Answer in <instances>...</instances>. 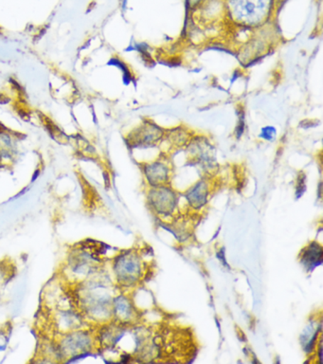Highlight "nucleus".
Wrapping results in <instances>:
<instances>
[{"mask_svg": "<svg viewBox=\"0 0 323 364\" xmlns=\"http://www.w3.org/2000/svg\"><path fill=\"white\" fill-rule=\"evenodd\" d=\"M97 274L76 284L72 296L84 320L109 323L112 318V303L115 296H113L111 283L96 278Z\"/></svg>", "mask_w": 323, "mask_h": 364, "instance_id": "nucleus-1", "label": "nucleus"}, {"mask_svg": "<svg viewBox=\"0 0 323 364\" xmlns=\"http://www.w3.org/2000/svg\"><path fill=\"white\" fill-rule=\"evenodd\" d=\"M226 16L238 27L260 28L268 25L276 10V0H226Z\"/></svg>", "mask_w": 323, "mask_h": 364, "instance_id": "nucleus-2", "label": "nucleus"}, {"mask_svg": "<svg viewBox=\"0 0 323 364\" xmlns=\"http://www.w3.org/2000/svg\"><path fill=\"white\" fill-rule=\"evenodd\" d=\"M113 272L119 287L130 289L141 284L146 277V264L137 250H124L113 260Z\"/></svg>", "mask_w": 323, "mask_h": 364, "instance_id": "nucleus-3", "label": "nucleus"}, {"mask_svg": "<svg viewBox=\"0 0 323 364\" xmlns=\"http://www.w3.org/2000/svg\"><path fill=\"white\" fill-rule=\"evenodd\" d=\"M94 338L89 331L84 330H73L69 333H64L60 341L55 347L56 357L64 358H76L87 355L92 351L94 343Z\"/></svg>", "mask_w": 323, "mask_h": 364, "instance_id": "nucleus-4", "label": "nucleus"}, {"mask_svg": "<svg viewBox=\"0 0 323 364\" xmlns=\"http://www.w3.org/2000/svg\"><path fill=\"white\" fill-rule=\"evenodd\" d=\"M100 264L101 257L99 253L87 247L86 249L81 247L73 252L67 267L70 275L75 277L78 284L97 274Z\"/></svg>", "mask_w": 323, "mask_h": 364, "instance_id": "nucleus-5", "label": "nucleus"}, {"mask_svg": "<svg viewBox=\"0 0 323 364\" xmlns=\"http://www.w3.org/2000/svg\"><path fill=\"white\" fill-rule=\"evenodd\" d=\"M147 200L152 212L160 218H174L177 215L180 198L170 184L150 187Z\"/></svg>", "mask_w": 323, "mask_h": 364, "instance_id": "nucleus-6", "label": "nucleus"}, {"mask_svg": "<svg viewBox=\"0 0 323 364\" xmlns=\"http://www.w3.org/2000/svg\"><path fill=\"white\" fill-rule=\"evenodd\" d=\"M165 130L154 122L146 119L127 136V141L133 148H150L157 146L164 141Z\"/></svg>", "mask_w": 323, "mask_h": 364, "instance_id": "nucleus-7", "label": "nucleus"}, {"mask_svg": "<svg viewBox=\"0 0 323 364\" xmlns=\"http://www.w3.org/2000/svg\"><path fill=\"white\" fill-rule=\"evenodd\" d=\"M144 178L150 187L169 185L172 178V166L167 159H158L143 164Z\"/></svg>", "mask_w": 323, "mask_h": 364, "instance_id": "nucleus-8", "label": "nucleus"}, {"mask_svg": "<svg viewBox=\"0 0 323 364\" xmlns=\"http://www.w3.org/2000/svg\"><path fill=\"white\" fill-rule=\"evenodd\" d=\"M140 318L131 298L127 295L115 296L112 303V318L115 323L124 326H135Z\"/></svg>", "mask_w": 323, "mask_h": 364, "instance_id": "nucleus-9", "label": "nucleus"}, {"mask_svg": "<svg viewBox=\"0 0 323 364\" xmlns=\"http://www.w3.org/2000/svg\"><path fill=\"white\" fill-rule=\"evenodd\" d=\"M188 151L192 161L204 169L212 170L214 164V147L209 139L204 136H192L188 142Z\"/></svg>", "mask_w": 323, "mask_h": 364, "instance_id": "nucleus-10", "label": "nucleus"}, {"mask_svg": "<svg viewBox=\"0 0 323 364\" xmlns=\"http://www.w3.org/2000/svg\"><path fill=\"white\" fill-rule=\"evenodd\" d=\"M211 191L212 181L208 176L195 182L185 192L188 206L194 210H202L208 204Z\"/></svg>", "mask_w": 323, "mask_h": 364, "instance_id": "nucleus-11", "label": "nucleus"}, {"mask_svg": "<svg viewBox=\"0 0 323 364\" xmlns=\"http://www.w3.org/2000/svg\"><path fill=\"white\" fill-rule=\"evenodd\" d=\"M322 335V318H312L309 320L307 326L305 327L302 334H300V341L302 344V350L305 351L307 358L316 354V349L319 338Z\"/></svg>", "mask_w": 323, "mask_h": 364, "instance_id": "nucleus-12", "label": "nucleus"}, {"mask_svg": "<svg viewBox=\"0 0 323 364\" xmlns=\"http://www.w3.org/2000/svg\"><path fill=\"white\" fill-rule=\"evenodd\" d=\"M19 136L13 131L0 125V164H10L18 154Z\"/></svg>", "mask_w": 323, "mask_h": 364, "instance_id": "nucleus-13", "label": "nucleus"}, {"mask_svg": "<svg viewBox=\"0 0 323 364\" xmlns=\"http://www.w3.org/2000/svg\"><path fill=\"white\" fill-rule=\"evenodd\" d=\"M323 249L322 245L317 241H312L306 245L300 252L299 261L306 272H313L316 267L322 264Z\"/></svg>", "mask_w": 323, "mask_h": 364, "instance_id": "nucleus-14", "label": "nucleus"}, {"mask_svg": "<svg viewBox=\"0 0 323 364\" xmlns=\"http://www.w3.org/2000/svg\"><path fill=\"white\" fill-rule=\"evenodd\" d=\"M164 138L169 139L171 142V145L174 146H184V145L188 144L190 139H192V136L190 135L188 128H181L180 127L177 128H173L172 130L166 131Z\"/></svg>", "mask_w": 323, "mask_h": 364, "instance_id": "nucleus-15", "label": "nucleus"}, {"mask_svg": "<svg viewBox=\"0 0 323 364\" xmlns=\"http://www.w3.org/2000/svg\"><path fill=\"white\" fill-rule=\"evenodd\" d=\"M277 135L276 127H272V125H265V127L261 128L259 138L263 141L272 142L276 139Z\"/></svg>", "mask_w": 323, "mask_h": 364, "instance_id": "nucleus-16", "label": "nucleus"}, {"mask_svg": "<svg viewBox=\"0 0 323 364\" xmlns=\"http://www.w3.org/2000/svg\"><path fill=\"white\" fill-rule=\"evenodd\" d=\"M306 191V176L305 173L300 172L297 176V183H296V196L297 198H302L303 193Z\"/></svg>", "mask_w": 323, "mask_h": 364, "instance_id": "nucleus-17", "label": "nucleus"}, {"mask_svg": "<svg viewBox=\"0 0 323 364\" xmlns=\"http://www.w3.org/2000/svg\"><path fill=\"white\" fill-rule=\"evenodd\" d=\"M243 128H245V114H243V111H240L239 122H238L236 129L237 138H241V136H242Z\"/></svg>", "mask_w": 323, "mask_h": 364, "instance_id": "nucleus-18", "label": "nucleus"}, {"mask_svg": "<svg viewBox=\"0 0 323 364\" xmlns=\"http://www.w3.org/2000/svg\"><path fill=\"white\" fill-rule=\"evenodd\" d=\"M203 1L204 0H188L189 7L191 10L195 11Z\"/></svg>", "mask_w": 323, "mask_h": 364, "instance_id": "nucleus-19", "label": "nucleus"}, {"mask_svg": "<svg viewBox=\"0 0 323 364\" xmlns=\"http://www.w3.org/2000/svg\"><path fill=\"white\" fill-rule=\"evenodd\" d=\"M225 1H226V0H225Z\"/></svg>", "mask_w": 323, "mask_h": 364, "instance_id": "nucleus-20", "label": "nucleus"}]
</instances>
